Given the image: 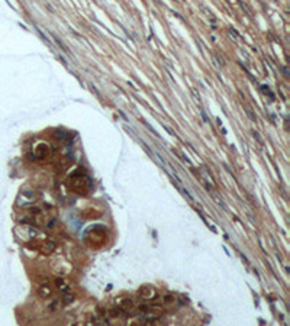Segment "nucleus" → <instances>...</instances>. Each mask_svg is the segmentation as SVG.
<instances>
[{
	"mask_svg": "<svg viewBox=\"0 0 290 326\" xmlns=\"http://www.w3.org/2000/svg\"><path fill=\"white\" fill-rule=\"evenodd\" d=\"M52 38H54V41H55V44L58 45V46H60L61 50L64 51V52H67V54H71V52H70V51L67 50V46L64 44H62V42H61V39L60 38H57V35H52Z\"/></svg>",
	"mask_w": 290,
	"mask_h": 326,
	"instance_id": "obj_1",
	"label": "nucleus"
},
{
	"mask_svg": "<svg viewBox=\"0 0 290 326\" xmlns=\"http://www.w3.org/2000/svg\"><path fill=\"white\" fill-rule=\"evenodd\" d=\"M252 133H254V136H255V138H257V141L260 142V145H263L264 142H263V139H261V136L258 135V132H252Z\"/></svg>",
	"mask_w": 290,
	"mask_h": 326,
	"instance_id": "obj_2",
	"label": "nucleus"
},
{
	"mask_svg": "<svg viewBox=\"0 0 290 326\" xmlns=\"http://www.w3.org/2000/svg\"><path fill=\"white\" fill-rule=\"evenodd\" d=\"M247 113H248V115H250V117H251L252 120H257V117L254 116V113H252V112L250 110V109H247Z\"/></svg>",
	"mask_w": 290,
	"mask_h": 326,
	"instance_id": "obj_3",
	"label": "nucleus"
}]
</instances>
